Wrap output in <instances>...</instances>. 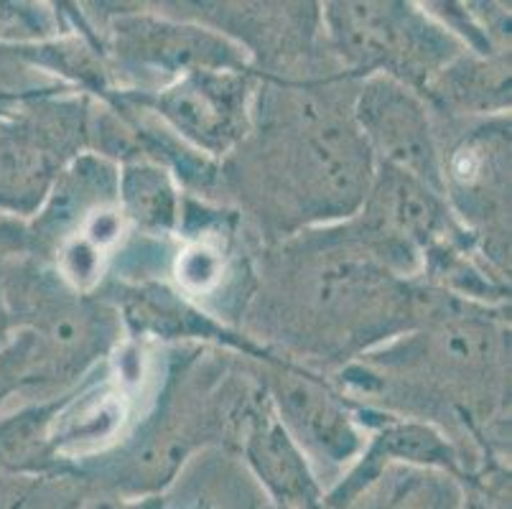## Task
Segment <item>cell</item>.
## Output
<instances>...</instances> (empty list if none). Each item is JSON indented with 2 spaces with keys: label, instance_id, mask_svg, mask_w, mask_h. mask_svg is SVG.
I'll return each mask as SVG.
<instances>
[{
  "label": "cell",
  "instance_id": "1",
  "mask_svg": "<svg viewBox=\"0 0 512 509\" xmlns=\"http://www.w3.org/2000/svg\"><path fill=\"white\" fill-rule=\"evenodd\" d=\"M332 36L349 62L385 69L393 79L423 77L449 56L451 39L395 3H332Z\"/></svg>",
  "mask_w": 512,
  "mask_h": 509
},
{
  "label": "cell",
  "instance_id": "2",
  "mask_svg": "<svg viewBox=\"0 0 512 509\" xmlns=\"http://www.w3.org/2000/svg\"><path fill=\"white\" fill-rule=\"evenodd\" d=\"M357 125L365 146L385 161V168L441 189V166L426 112L416 97L393 77H375L357 102Z\"/></svg>",
  "mask_w": 512,
  "mask_h": 509
},
{
  "label": "cell",
  "instance_id": "3",
  "mask_svg": "<svg viewBox=\"0 0 512 509\" xmlns=\"http://www.w3.org/2000/svg\"><path fill=\"white\" fill-rule=\"evenodd\" d=\"M248 87L232 69H194L158 95V112L207 151L230 148L245 130Z\"/></svg>",
  "mask_w": 512,
  "mask_h": 509
},
{
  "label": "cell",
  "instance_id": "4",
  "mask_svg": "<svg viewBox=\"0 0 512 509\" xmlns=\"http://www.w3.org/2000/svg\"><path fill=\"white\" fill-rule=\"evenodd\" d=\"M248 461L273 499L288 509H324V494L286 428L276 418L255 423L248 438Z\"/></svg>",
  "mask_w": 512,
  "mask_h": 509
},
{
  "label": "cell",
  "instance_id": "5",
  "mask_svg": "<svg viewBox=\"0 0 512 509\" xmlns=\"http://www.w3.org/2000/svg\"><path fill=\"white\" fill-rule=\"evenodd\" d=\"M125 54L161 69H230L237 54L225 44L199 28H179L166 23L136 21L120 28Z\"/></svg>",
  "mask_w": 512,
  "mask_h": 509
},
{
  "label": "cell",
  "instance_id": "6",
  "mask_svg": "<svg viewBox=\"0 0 512 509\" xmlns=\"http://www.w3.org/2000/svg\"><path fill=\"white\" fill-rule=\"evenodd\" d=\"M281 408L306 446L329 461H344L355 454L357 436L347 413L311 382H288L281 392Z\"/></svg>",
  "mask_w": 512,
  "mask_h": 509
},
{
  "label": "cell",
  "instance_id": "7",
  "mask_svg": "<svg viewBox=\"0 0 512 509\" xmlns=\"http://www.w3.org/2000/svg\"><path fill=\"white\" fill-rule=\"evenodd\" d=\"M123 400L113 392H95L79 400L64 415H57L54 428H46V443L67 451H90L115 436L123 423Z\"/></svg>",
  "mask_w": 512,
  "mask_h": 509
},
{
  "label": "cell",
  "instance_id": "8",
  "mask_svg": "<svg viewBox=\"0 0 512 509\" xmlns=\"http://www.w3.org/2000/svg\"><path fill=\"white\" fill-rule=\"evenodd\" d=\"M377 207L383 222L403 237H428L441 219L439 196L431 186L388 168L380 184Z\"/></svg>",
  "mask_w": 512,
  "mask_h": 509
},
{
  "label": "cell",
  "instance_id": "9",
  "mask_svg": "<svg viewBox=\"0 0 512 509\" xmlns=\"http://www.w3.org/2000/svg\"><path fill=\"white\" fill-rule=\"evenodd\" d=\"M51 181L49 153L31 140L0 143V207L31 212L46 196Z\"/></svg>",
  "mask_w": 512,
  "mask_h": 509
},
{
  "label": "cell",
  "instance_id": "10",
  "mask_svg": "<svg viewBox=\"0 0 512 509\" xmlns=\"http://www.w3.org/2000/svg\"><path fill=\"white\" fill-rule=\"evenodd\" d=\"M123 209L148 230H171L176 222V191L169 176L151 163H133L118 181Z\"/></svg>",
  "mask_w": 512,
  "mask_h": 509
},
{
  "label": "cell",
  "instance_id": "11",
  "mask_svg": "<svg viewBox=\"0 0 512 509\" xmlns=\"http://www.w3.org/2000/svg\"><path fill=\"white\" fill-rule=\"evenodd\" d=\"M393 482L385 484L367 509H456L462 504V492L449 476L434 469H416L406 474H393Z\"/></svg>",
  "mask_w": 512,
  "mask_h": 509
},
{
  "label": "cell",
  "instance_id": "12",
  "mask_svg": "<svg viewBox=\"0 0 512 509\" xmlns=\"http://www.w3.org/2000/svg\"><path fill=\"white\" fill-rule=\"evenodd\" d=\"M220 255L204 245H194L179 258V280L192 291H207L220 278Z\"/></svg>",
  "mask_w": 512,
  "mask_h": 509
},
{
  "label": "cell",
  "instance_id": "13",
  "mask_svg": "<svg viewBox=\"0 0 512 509\" xmlns=\"http://www.w3.org/2000/svg\"><path fill=\"white\" fill-rule=\"evenodd\" d=\"M97 255H100V250L92 247L85 237H77L74 242H69V245L64 247V258H62L67 278H72L77 286L90 283L97 273Z\"/></svg>",
  "mask_w": 512,
  "mask_h": 509
},
{
  "label": "cell",
  "instance_id": "14",
  "mask_svg": "<svg viewBox=\"0 0 512 509\" xmlns=\"http://www.w3.org/2000/svg\"><path fill=\"white\" fill-rule=\"evenodd\" d=\"M82 509H164V499L151 497H102L87 502Z\"/></svg>",
  "mask_w": 512,
  "mask_h": 509
},
{
  "label": "cell",
  "instance_id": "15",
  "mask_svg": "<svg viewBox=\"0 0 512 509\" xmlns=\"http://www.w3.org/2000/svg\"><path fill=\"white\" fill-rule=\"evenodd\" d=\"M456 509H487V507H484V504H479V502H474V499H472V502L462 499V504H459V507H456Z\"/></svg>",
  "mask_w": 512,
  "mask_h": 509
},
{
  "label": "cell",
  "instance_id": "16",
  "mask_svg": "<svg viewBox=\"0 0 512 509\" xmlns=\"http://www.w3.org/2000/svg\"><path fill=\"white\" fill-rule=\"evenodd\" d=\"M3 59H6V56H0V72H3Z\"/></svg>",
  "mask_w": 512,
  "mask_h": 509
}]
</instances>
